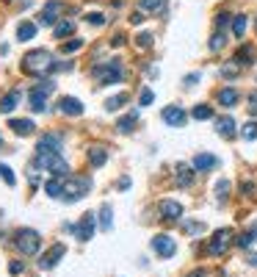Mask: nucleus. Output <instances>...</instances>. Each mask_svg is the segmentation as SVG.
<instances>
[{"label":"nucleus","instance_id":"38","mask_svg":"<svg viewBox=\"0 0 257 277\" xmlns=\"http://www.w3.org/2000/svg\"><path fill=\"white\" fill-rule=\"evenodd\" d=\"M0 178L6 180V186H14V183H17V178H14V172H11V166H6V164H0Z\"/></svg>","mask_w":257,"mask_h":277},{"label":"nucleus","instance_id":"32","mask_svg":"<svg viewBox=\"0 0 257 277\" xmlns=\"http://www.w3.org/2000/svg\"><path fill=\"white\" fill-rule=\"evenodd\" d=\"M191 117H194V119H211V117H213V108L207 105V103H199V105L191 111Z\"/></svg>","mask_w":257,"mask_h":277},{"label":"nucleus","instance_id":"21","mask_svg":"<svg viewBox=\"0 0 257 277\" xmlns=\"http://www.w3.org/2000/svg\"><path fill=\"white\" fill-rule=\"evenodd\" d=\"M174 183H177L180 188H188V186H191L194 183V169H191V166H177V175H174Z\"/></svg>","mask_w":257,"mask_h":277},{"label":"nucleus","instance_id":"42","mask_svg":"<svg viewBox=\"0 0 257 277\" xmlns=\"http://www.w3.org/2000/svg\"><path fill=\"white\" fill-rule=\"evenodd\" d=\"M229 19H232V17H229L227 11H221V14H216V28H219V31H224L227 25H229Z\"/></svg>","mask_w":257,"mask_h":277},{"label":"nucleus","instance_id":"9","mask_svg":"<svg viewBox=\"0 0 257 277\" xmlns=\"http://www.w3.org/2000/svg\"><path fill=\"white\" fill-rule=\"evenodd\" d=\"M152 249L160 255V258H172V255L177 252V244H174L172 236L160 233V236H155V239H152Z\"/></svg>","mask_w":257,"mask_h":277},{"label":"nucleus","instance_id":"7","mask_svg":"<svg viewBox=\"0 0 257 277\" xmlns=\"http://www.w3.org/2000/svg\"><path fill=\"white\" fill-rule=\"evenodd\" d=\"M94 227H97V216L94 214H83V219L78 222V225H66V230L75 236L78 241H89L94 236Z\"/></svg>","mask_w":257,"mask_h":277},{"label":"nucleus","instance_id":"41","mask_svg":"<svg viewBox=\"0 0 257 277\" xmlns=\"http://www.w3.org/2000/svg\"><path fill=\"white\" fill-rule=\"evenodd\" d=\"M254 191H257V186L252 183V180H243V183H241V194H243V197H254Z\"/></svg>","mask_w":257,"mask_h":277},{"label":"nucleus","instance_id":"19","mask_svg":"<svg viewBox=\"0 0 257 277\" xmlns=\"http://www.w3.org/2000/svg\"><path fill=\"white\" fill-rule=\"evenodd\" d=\"M9 127L17 133V136H31V133L36 131V125H33L31 119H11V122H9Z\"/></svg>","mask_w":257,"mask_h":277},{"label":"nucleus","instance_id":"1","mask_svg":"<svg viewBox=\"0 0 257 277\" xmlns=\"http://www.w3.org/2000/svg\"><path fill=\"white\" fill-rule=\"evenodd\" d=\"M53 56L47 50H31V53H25V58H22V72L25 75H44V72H53Z\"/></svg>","mask_w":257,"mask_h":277},{"label":"nucleus","instance_id":"13","mask_svg":"<svg viewBox=\"0 0 257 277\" xmlns=\"http://www.w3.org/2000/svg\"><path fill=\"white\" fill-rule=\"evenodd\" d=\"M158 211H160V216H163L166 222H177L182 216V205H180V202H174V200H163L158 205Z\"/></svg>","mask_w":257,"mask_h":277},{"label":"nucleus","instance_id":"20","mask_svg":"<svg viewBox=\"0 0 257 277\" xmlns=\"http://www.w3.org/2000/svg\"><path fill=\"white\" fill-rule=\"evenodd\" d=\"M138 122V111H130L127 117H122L119 122H116V131L122 133V136H127V133H133V127H136Z\"/></svg>","mask_w":257,"mask_h":277},{"label":"nucleus","instance_id":"14","mask_svg":"<svg viewBox=\"0 0 257 277\" xmlns=\"http://www.w3.org/2000/svg\"><path fill=\"white\" fill-rule=\"evenodd\" d=\"M36 153H61V136H56V133L42 136L36 144Z\"/></svg>","mask_w":257,"mask_h":277},{"label":"nucleus","instance_id":"6","mask_svg":"<svg viewBox=\"0 0 257 277\" xmlns=\"http://www.w3.org/2000/svg\"><path fill=\"white\" fill-rule=\"evenodd\" d=\"M56 92V83L53 80H42L39 86H33V89L28 92V100H31V108L33 111H44L47 108V94Z\"/></svg>","mask_w":257,"mask_h":277},{"label":"nucleus","instance_id":"24","mask_svg":"<svg viewBox=\"0 0 257 277\" xmlns=\"http://www.w3.org/2000/svg\"><path fill=\"white\" fill-rule=\"evenodd\" d=\"M113 227V211H111V205H103L100 208V230H111Z\"/></svg>","mask_w":257,"mask_h":277},{"label":"nucleus","instance_id":"10","mask_svg":"<svg viewBox=\"0 0 257 277\" xmlns=\"http://www.w3.org/2000/svg\"><path fill=\"white\" fill-rule=\"evenodd\" d=\"M160 117H163V122H166L169 127H182V125H185V119H188V114L182 111L180 105H166Z\"/></svg>","mask_w":257,"mask_h":277},{"label":"nucleus","instance_id":"33","mask_svg":"<svg viewBox=\"0 0 257 277\" xmlns=\"http://www.w3.org/2000/svg\"><path fill=\"white\" fill-rule=\"evenodd\" d=\"M80 47H83V39H72V42L61 45V53H64V56H69V53H78Z\"/></svg>","mask_w":257,"mask_h":277},{"label":"nucleus","instance_id":"27","mask_svg":"<svg viewBox=\"0 0 257 277\" xmlns=\"http://www.w3.org/2000/svg\"><path fill=\"white\" fill-rule=\"evenodd\" d=\"M69 33H75V23H72V19H61V23L56 25V31H53V36L64 39V36H69Z\"/></svg>","mask_w":257,"mask_h":277},{"label":"nucleus","instance_id":"36","mask_svg":"<svg viewBox=\"0 0 257 277\" xmlns=\"http://www.w3.org/2000/svg\"><path fill=\"white\" fill-rule=\"evenodd\" d=\"M152 33H138V36H136V47H138V50H150V47H152Z\"/></svg>","mask_w":257,"mask_h":277},{"label":"nucleus","instance_id":"35","mask_svg":"<svg viewBox=\"0 0 257 277\" xmlns=\"http://www.w3.org/2000/svg\"><path fill=\"white\" fill-rule=\"evenodd\" d=\"M163 3H166V0H138V6L144 11H160V9H163Z\"/></svg>","mask_w":257,"mask_h":277},{"label":"nucleus","instance_id":"11","mask_svg":"<svg viewBox=\"0 0 257 277\" xmlns=\"http://www.w3.org/2000/svg\"><path fill=\"white\" fill-rule=\"evenodd\" d=\"M61 11H64V3H61V0H50V3L42 9V17H39V23H42V25H56Z\"/></svg>","mask_w":257,"mask_h":277},{"label":"nucleus","instance_id":"15","mask_svg":"<svg viewBox=\"0 0 257 277\" xmlns=\"http://www.w3.org/2000/svg\"><path fill=\"white\" fill-rule=\"evenodd\" d=\"M58 105H61V114H66V117H80L83 114V105H80L78 97H64Z\"/></svg>","mask_w":257,"mask_h":277},{"label":"nucleus","instance_id":"50","mask_svg":"<svg viewBox=\"0 0 257 277\" xmlns=\"http://www.w3.org/2000/svg\"><path fill=\"white\" fill-rule=\"evenodd\" d=\"M188 277H207V274L202 272V269H197V272H191V274H188Z\"/></svg>","mask_w":257,"mask_h":277},{"label":"nucleus","instance_id":"39","mask_svg":"<svg viewBox=\"0 0 257 277\" xmlns=\"http://www.w3.org/2000/svg\"><path fill=\"white\" fill-rule=\"evenodd\" d=\"M182 230L185 233H205V225H202V222H182Z\"/></svg>","mask_w":257,"mask_h":277},{"label":"nucleus","instance_id":"46","mask_svg":"<svg viewBox=\"0 0 257 277\" xmlns=\"http://www.w3.org/2000/svg\"><path fill=\"white\" fill-rule=\"evenodd\" d=\"M22 269H25V263H22V261H14V263L9 266V272H11V274H19Z\"/></svg>","mask_w":257,"mask_h":277},{"label":"nucleus","instance_id":"51","mask_svg":"<svg viewBox=\"0 0 257 277\" xmlns=\"http://www.w3.org/2000/svg\"><path fill=\"white\" fill-rule=\"evenodd\" d=\"M249 263H252V266H257V255H249Z\"/></svg>","mask_w":257,"mask_h":277},{"label":"nucleus","instance_id":"3","mask_svg":"<svg viewBox=\"0 0 257 277\" xmlns=\"http://www.w3.org/2000/svg\"><path fill=\"white\" fill-rule=\"evenodd\" d=\"M91 75L100 80V86H111V83H119L125 78V70H122V61L113 58V61H103V64H94L91 67Z\"/></svg>","mask_w":257,"mask_h":277},{"label":"nucleus","instance_id":"29","mask_svg":"<svg viewBox=\"0 0 257 277\" xmlns=\"http://www.w3.org/2000/svg\"><path fill=\"white\" fill-rule=\"evenodd\" d=\"M127 100H130V97H127L125 92H122V94H113V97H108V100H105V111H119V108L125 105Z\"/></svg>","mask_w":257,"mask_h":277},{"label":"nucleus","instance_id":"8","mask_svg":"<svg viewBox=\"0 0 257 277\" xmlns=\"http://www.w3.org/2000/svg\"><path fill=\"white\" fill-rule=\"evenodd\" d=\"M229 241H232V230H216L213 233V239H211V244H207V255H213V258H219V255H224L227 252V247H229Z\"/></svg>","mask_w":257,"mask_h":277},{"label":"nucleus","instance_id":"12","mask_svg":"<svg viewBox=\"0 0 257 277\" xmlns=\"http://www.w3.org/2000/svg\"><path fill=\"white\" fill-rule=\"evenodd\" d=\"M64 252H66V247L64 244H53L50 247V252H44L42 255V261H39V269H56V263L64 258Z\"/></svg>","mask_w":257,"mask_h":277},{"label":"nucleus","instance_id":"26","mask_svg":"<svg viewBox=\"0 0 257 277\" xmlns=\"http://www.w3.org/2000/svg\"><path fill=\"white\" fill-rule=\"evenodd\" d=\"M105 161H108L105 147H91V150H89V164H91V166H103Z\"/></svg>","mask_w":257,"mask_h":277},{"label":"nucleus","instance_id":"40","mask_svg":"<svg viewBox=\"0 0 257 277\" xmlns=\"http://www.w3.org/2000/svg\"><path fill=\"white\" fill-rule=\"evenodd\" d=\"M224 42H227V36H224V33H213V39H211V50L216 53V50H221V47H224Z\"/></svg>","mask_w":257,"mask_h":277},{"label":"nucleus","instance_id":"22","mask_svg":"<svg viewBox=\"0 0 257 277\" xmlns=\"http://www.w3.org/2000/svg\"><path fill=\"white\" fill-rule=\"evenodd\" d=\"M235 64L238 67H249V64H254V50L249 45H243L238 53H235Z\"/></svg>","mask_w":257,"mask_h":277},{"label":"nucleus","instance_id":"37","mask_svg":"<svg viewBox=\"0 0 257 277\" xmlns=\"http://www.w3.org/2000/svg\"><path fill=\"white\" fill-rule=\"evenodd\" d=\"M241 136L246 139V141H252V139H257V122H246L241 127Z\"/></svg>","mask_w":257,"mask_h":277},{"label":"nucleus","instance_id":"4","mask_svg":"<svg viewBox=\"0 0 257 277\" xmlns=\"http://www.w3.org/2000/svg\"><path fill=\"white\" fill-rule=\"evenodd\" d=\"M89 191H91V178H86V175H69V180H66V186H64V200L78 202Z\"/></svg>","mask_w":257,"mask_h":277},{"label":"nucleus","instance_id":"49","mask_svg":"<svg viewBox=\"0 0 257 277\" xmlns=\"http://www.w3.org/2000/svg\"><path fill=\"white\" fill-rule=\"evenodd\" d=\"M125 45V36H122V33H116V36L111 39V47H122Z\"/></svg>","mask_w":257,"mask_h":277},{"label":"nucleus","instance_id":"5","mask_svg":"<svg viewBox=\"0 0 257 277\" xmlns=\"http://www.w3.org/2000/svg\"><path fill=\"white\" fill-rule=\"evenodd\" d=\"M14 247L25 255H36L39 247H42V236L36 230H31V227H22V230H17V236H14Z\"/></svg>","mask_w":257,"mask_h":277},{"label":"nucleus","instance_id":"30","mask_svg":"<svg viewBox=\"0 0 257 277\" xmlns=\"http://www.w3.org/2000/svg\"><path fill=\"white\" fill-rule=\"evenodd\" d=\"M219 103L227 105V108H232L235 103H238V92H235V89H221L219 92Z\"/></svg>","mask_w":257,"mask_h":277},{"label":"nucleus","instance_id":"45","mask_svg":"<svg viewBox=\"0 0 257 277\" xmlns=\"http://www.w3.org/2000/svg\"><path fill=\"white\" fill-rule=\"evenodd\" d=\"M221 75H224V78H235V75H238V64H232V67H221Z\"/></svg>","mask_w":257,"mask_h":277},{"label":"nucleus","instance_id":"31","mask_svg":"<svg viewBox=\"0 0 257 277\" xmlns=\"http://www.w3.org/2000/svg\"><path fill=\"white\" fill-rule=\"evenodd\" d=\"M254 241H257V225L252 227V230H246V233H241V236H238V247H241V249L252 247Z\"/></svg>","mask_w":257,"mask_h":277},{"label":"nucleus","instance_id":"48","mask_svg":"<svg viewBox=\"0 0 257 277\" xmlns=\"http://www.w3.org/2000/svg\"><path fill=\"white\" fill-rule=\"evenodd\" d=\"M197 80H199V72H191V75L185 78V86H197Z\"/></svg>","mask_w":257,"mask_h":277},{"label":"nucleus","instance_id":"16","mask_svg":"<svg viewBox=\"0 0 257 277\" xmlns=\"http://www.w3.org/2000/svg\"><path fill=\"white\" fill-rule=\"evenodd\" d=\"M216 131H219V136L221 139H232L235 133V119L232 117H221V119H216Z\"/></svg>","mask_w":257,"mask_h":277},{"label":"nucleus","instance_id":"47","mask_svg":"<svg viewBox=\"0 0 257 277\" xmlns=\"http://www.w3.org/2000/svg\"><path fill=\"white\" fill-rule=\"evenodd\" d=\"M130 23H133V25L144 23V14H141V11H133V14H130Z\"/></svg>","mask_w":257,"mask_h":277},{"label":"nucleus","instance_id":"25","mask_svg":"<svg viewBox=\"0 0 257 277\" xmlns=\"http://www.w3.org/2000/svg\"><path fill=\"white\" fill-rule=\"evenodd\" d=\"M17 100H19V89H14V92H9L3 100H0V111L3 114H9V111H14L17 108Z\"/></svg>","mask_w":257,"mask_h":277},{"label":"nucleus","instance_id":"23","mask_svg":"<svg viewBox=\"0 0 257 277\" xmlns=\"http://www.w3.org/2000/svg\"><path fill=\"white\" fill-rule=\"evenodd\" d=\"M33 36H36V25H33V23H19V28H17L19 42H31Z\"/></svg>","mask_w":257,"mask_h":277},{"label":"nucleus","instance_id":"52","mask_svg":"<svg viewBox=\"0 0 257 277\" xmlns=\"http://www.w3.org/2000/svg\"><path fill=\"white\" fill-rule=\"evenodd\" d=\"M0 144H3V139H0Z\"/></svg>","mask_w":257,"mask_h":277},{"label":"nucleus","instance_id":"34","mask_svg":"<svg viewBox=\"0 0 257 277\" xmlns=\"http://www.w3.org/2000/svg\"><path fill=\"white\" fill-rule=\"evenodd\" d=\"M86 23L94 25V28H103V25H105V14H100V11H89V14H86Z\"/></svg>","mask_w":257,"mask_h":277},{"label":"nucleus","instance_id":"28","mask_svg":"<svg viewBox=\"0 0 257 277\" xmlns=\"http://www.w3.org/2000/svg\"><path fill=\"white\" fill-rule=\"evenodd\" d=\"M246 25H249V17L246 14H235L232 17V33L238 39H243V33H246Z\"/></svg>","mask_w":257,"mask_h":277},{"label":"nucleus","instance_id":"2","mask_svg":"<svg viewBox=\"0 0 257 277\" xmlns=\"http://www.w3.org/2000/svg\"><path fill=\"white\" fill-rule=\"evenodd\" d=\"M33 166H36V169L53 172L56 178H66V175H69V164L61 158V153H36V158H33Z\"/></svg>","mask_w":257,"mask_h":277},{"label":"nucleus","instance_id":"44","mask_svg":"<svg viewBox=\"0 0 257 277\" xmlns=\"http://www.w3.org/2000/svg\"><path fill=\"white\" fill-rule=\"evenodd\" d=\"M227 191H229V183H227V180H219V186H216V194H219V200H224Z\"/></svg>","mask_w":257,"mask_h":277},{"label":"nucleus","instance_id":"43","mask_svg":"<svg viewBox=\"0 0 257 277\" xmlns=\"http://www.w3.org/2000/svg\"><path fill=\"white\" fill-rule=\"evenodd\" d=\"M155 100V94H152V89H141V97H138V105H150Z\"/></svg>","mask_w":257,"mask_h":277},{"label":"nucleus","instance_id":"17","mask_svg":"<svg viewBox=\"0 0 257 277\" xmlns=\"http://www.w3.org/2000/svg\"><path fill=\"white\" fill-rule=\"evenodd\" d=\"M64 180L61 178H56V175H53L50 180H44V191H47V197H53V200H58V197H64Z\"/></svg>","mask_w":257,"mask_h":277},{"label":"nucleus","instance_id":"18","mask_svg":"<svg viewBox=\"0 0 257 277\" xmlns=\"http://www.w3.org/2000/svg\"><path fill=\"white\" fill-rule=\"evenodd\" d=\"M213 166H219V158H216V155L199 153L197 158H194V169L197 172H207V169H213Z\"/></svg>","mask_w":257,"mask_h":277}]
</instances>
